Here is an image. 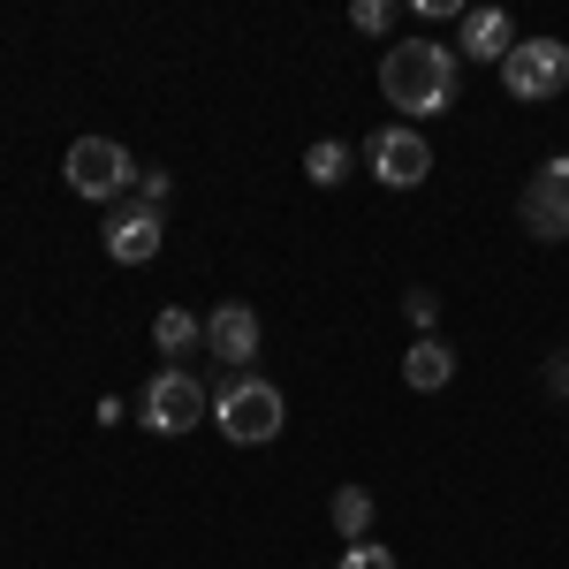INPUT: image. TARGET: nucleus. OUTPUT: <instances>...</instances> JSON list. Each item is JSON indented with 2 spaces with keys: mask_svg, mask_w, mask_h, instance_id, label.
<instances>
[{
  "mask_svg": "<svg viewBox=\"0 0 569 569\" xmlns=\"http://www.w3.org/2000/svg\"><path fill=\"white\" fill-rule=\"evenodd\" d=\"M463 53H448L433 39H402L388 46V61H380V91H388L395 114H448L456 107V84H463V69H456Z\"/></svg>",
  "mask_w": 569,
  "mask_h": 569,
  "instance_id": "obj_1",
  "label": "nucleus"
},
{
  "mask_svg": "<svg viewBox=\"0 0 569 569\" xmlns=\"http://www.w3.org/2000/svg\"><path fill=\"white\" fill-rule=\"evenodd\" d=\"M281 418H289V402H281L273 380H236V388H220V402H213V426L236 440V448H266V440L281 433Z\"/></svg>",
  "mask_w": 569,
  "mask_h": 569,
  "instance_id": "obj_2",
  "label": "nucleus"
},
{
  "mask_svg": "<svg viewBox=\"0 0 569 569\" xmlns=\"http://www.w3.org/2000/svg\"><path fill=\"white\" fill-rule=\"evenodd\" d=\"M61 176H69V190H77L84 206H107V198H122V190L137 182V160L114 144V137H77L69 160H61Z\"/></svg>",
  "mask_w": 569,
  "mask_h": 569,
  "instance_id": "obj_3",
  "label": "nucleus"
},
{
  "mask_svg": "<svg viewBox=\"0 0 569 569\" xmlns=\"http://www.w3.org/2000/svg\"><path fill=\"white\" fill-rule=\"evenodd\" d=\"M562 84H569V46L562 39H517L509 46V61H501V91L509 99L539 107V99H555Z\"/></svg>",
  "mask_w": 569,
  "mask_h": 569,
  "instance_id": "obj_4",
  "label": "nucleus"
},
{
  "mask_svg": "<svg viewBox=\"0 0 569 569\" xmlns=\"http://www.w3.org/2000/svg\"><path fill=\"white\" fill-rule=\"evenodd\" d=\"M137 418H144V433H190V426H206V388L182 372V365H168V372H152L144 380V402H137Z\"/></svg>",
  "mask_w": 569,
  "mask_h": 569,
  "instance_id": "obj_5",
  "label": "nucleus"
},
{
  "mask_svg": "<svg viewBox=\"0 0 569 569\" xmlns=\"http://www.w3.org/2000/svg\"><path fill=\"white\" fill-rule=\"evenodd\" d=\"M365 160H372V176L388 182V190H418V182L433 176V144L418 130H372Z\"/></svg>",
  "mask_w": 569,
  "mask_h": 569,
  "instance_id": "obj_6",
  "label": "nucleus"
},
{
  "mask_svg": "<svg viewBox=\"0 0 569 569\" xmlns=\"http://www.w3.org/2000/svg\"><path fill=\"white\" fill-rule=\"evenodd\" d=\"M525 228L539 236V243H569V160H547L539 168V182L525 190Z\"/></svg>",
  "mask_w": 569,
  "mask_h": 569,
  "instance_id": "obj_7",
  "label": "nucleus"
},
{
  "mask_svg": "<svg viewBox=\"0 0 569 569\" xmlns=\"http://www.w3.org/2000/svg\"><path fill=\"white\" fill-rule=\"evenodd\" d=\"M206 350L220 365H251L259 357V311L251 305H213L206 311Z\"/></svg>",
  "mask_w": 569,
  "mask_h": 569,
  "instance_id": "obj_8",
  "label": "nucleus"
},
{
  "mask_svg": "<svg viewBox=\"0 0 569 569\" xmlns=\"http://www.w3.org/2000/svg\"><path fill=\"white\" fill-rule=\"evenodd\" d=\"M107 259H114V266L160 259V213H152V206H137V213H114V220H107Z\"/></svg>",
  "mask_w": 569,
  "mask_h": 569,
  "instance_id": "obj_9",
  "label": "nucleus"
},
{
  "mask_svg": "<svg viewBox=\"0 0 569 569\" xmlns=\"http://www.w3.org/2000/svg\"><path fill=\"white\" fill-rule=\"evenodd\" d=\"M456 46H463V61H493V69H501V61H509V46H517V31H509V16H501V8H471Z\"/></svg>",
  "mask_w": 569,
  "mask_h": 569,
  "instance_id": "obj_10",
  "label": "nucleus"
},
{
  "mask_svg": "<svg viewBox=\"0 0 569 569\" xmlns=\"http://www.w3.org/2000/svg\"><path fill=\"white\" fill-rule=\"evenodd\" d=\"M402 380H410L418 395L448 388V380H456V350H448L440 335H418V342H410V357H402Z\"/></svg>",
  "mask_w": 569,
  "mask_h": 569,
  "instance_id": "obj_11",
  "label": "nucleus"
},
{
  "mask_svg": "<svg viewBox=\"0 0 569 569\" xmlns=\"http://www.w3.org/2000/svg\"><path fill=\"white\" fill-rule=\"evenodd\" d=\"M152 342H160L168 357L198 350V342H206V319H198V311H160V319H152Z\"/></svg>",
  "mask_w": 569,
  "mask_h": 569,
  "instance_id": "obj_12",
  "label": "nucleus"
},
{
  "mask_svg": "<svg viewBox=\"0 0 569 569\" xmlns=\"http://www.w3.org/2000/svg\"><path fill=\"white\" fill-rule=\"evenodd\" d=\"M335 531H342L350 547L372 531V493H365V486H342V493H335Z\"/></svg>",
  "mask_w": 569,
  "mask_h": 569,
  "instance_id": "obj_13",
  "label": "nucleus"
},
{
  "mask_svg": "<svg viewBox=\"0 0 569 569\" xmlns=\"http://www.w3.org/2000/svg\"><path fill=\"white\" fill-rule=\"evenodd\" d=\"M305 176L319 182V190H335V182L350 176V144H335V137H319V144L305 152Z\"/></svg>",
  "mask_w": 569,
  "mask_h": 569,
  "instance_id": "obj_14",
  "label": "nucleus"
},
{
  "mask_svg": "<svg viewBox=\"0 0 569 569\" xmlns=\"http://www.w3.org/2000/svg\"><path fill=\"white\" fill-rule=\"evenodd\" d=\"M335 569H395V555H388V547H372V539H357V547H350Z\"/></svg>",
  "mask_w": 569,
  "mask_h": 569,
  "instance_id": "obj_15",
  "label": "nucleus"
},
{
  "mask_svg": "<svg viewBox=\"0 0 569 569\" xmlns=\"http://www.w3.org/2000/svg\"><path fill=\"white\" fill-rule=\"evenodd\" d=\"M350 23H357V31H372V39H380V31H388V0H357V8H350Z\"/></svg>",
  "mask_w": 569,
  "mask_h": 569,
  "instance_id": "obj_16",
  "label": "nucleus"
},
{
  "mask_svg": "<svg viewBox=\"0 0 569 569\" xmlns=\"http://www.w3.org/2000/svg\"><path fill=\"white\" fill-rule=\"evenodd\" d=\"M402 311H410V319H418V327L433 335V319H440V297H433V289H410V305H402Z\"/></svg>",
  "mask_w": 569,
  "mask_h": 569,
  "instance_id": "obj_17",
  "label": "nucleus"
},
{
  "mask_svg": "<svg viewBox=\"0 0 569 569\" xmlns=\"http://www.w3.org/2000/svg\"><path fill=\"white\" fill-rule=\"evenodd\" d=\"M547 388H555V395H569V350H555V357H547Z\"/></svg>",
  "mask_w": 569,
  "mask_h": 569,
  "instance_id": "obj_18",
  "label": "nucleus"
}]
</instances>
